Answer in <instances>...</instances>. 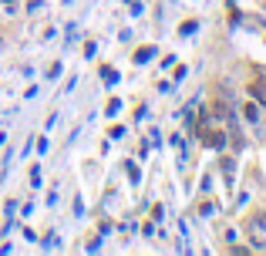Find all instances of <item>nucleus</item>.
<instances>
[{
	"instance_id": "f257e3e1",
	"label": "nucleus",
	"mask_w": 266,
	"mask_h": 256,
	"mask_svg": "<svg viewBox=\"0 0 266 256\" xmlns=\"http://www.w3.org/2000/svg\"><path fill=\"white\" fill-rule=\"evenodd\" d=\"M202 138H206V145H212V148H222V145H226V135L216 132V128H202Z\"/></svg>"
},
{
	"instance_id": "f03ea898",
	"label": "nucleus",
	"mask_w": 266,
	"mask_h": 256,
	"mask_svg": "<svg viewBox=\"0 0 266 256\" xmlns=\"http://www.w3.org/2000/svg\"><path fill=\"white\" fill-rule=\"evenodd\" d=\"M243 112H246V118H249V122H256V118H259V108H256L253 101H249V105H246Z\"/></svg>"
},
{
	"instance_id": "7ed1b4c3",
	"label": "nucleus",
	"mask_w": 266,
	"mask_h": 256,
	"mask_svg": "<svg viewBox=\"0 0 266 256\" xmlns=\"http://www.w3.org/2000/svg\"><path fill=\"white\" fill-rule=\"evenodd\" d=\"M253 91H256V95H259V98L266 101V84H263V81H253Z\"/></svg>"
},
{
	"instance_id": "20e7f679",
	"label": "nucleus",
	"mask_w": 266,
	"mask_h": 256,
	"mask_svg": "<svg viewBox=\"0 0 266 256\" xmlns=\"http://www.w3.org/2000/svg\"><path fill=\"white\" fill-rule=\"evenodd\" d=\"M4 4H14V0H4Z\"/></svg>"
}]
</instances>
